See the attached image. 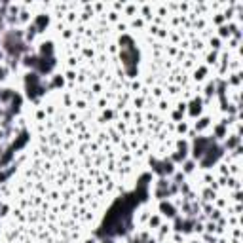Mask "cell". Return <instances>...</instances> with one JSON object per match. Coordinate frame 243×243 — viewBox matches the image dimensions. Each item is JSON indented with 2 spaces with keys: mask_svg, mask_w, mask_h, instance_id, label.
Segmentation results:
<instances>
[{
  "mask_svg": "<svg viewBox=\"0 0 243 243\" xmlns=\"http://www.w3.org/2000/svg\"><path fill=\"white\" fill-rule=\"evenodd\" d=\"M40 57H53V48H51V42L42 44V51H40Z\"/></svg>",
  "mask_w": 243,
  "mask_h": 243,
  "instance_id": "cell-3",
  "label": "cell"
},
{
  "mask_svg": "<svg viewBox=\"0 0 243 243\" xmlns=\"http://www.w3.org/2000/svg\"><path fill=\"white\" fill-rule=\"evenodd\" d=\"M0 156H2V146H0Z\"/></svg>",
  "mask_w": 243,
  "mask_h": 243,
  "instance_id": "cell-11",
  "label": "cell"
},
{
  "mask_svg": "<svg viewBox=\"0 0 243 243\" xmlns=\"http://www.w3.org/2000/svg\"><path fill=\"white\" fill-rule=\"evenodd\" d=\"M161 211H163L165 215H169V217H173V215H175V209H173L169 203H161Z\"/></svg>",
  "mask_w": 243,
  "mask_h": 243,
  "instance_id": "cell-4",
  "label": "cell"
},
{
  "mask_svg": "<svg viewBox=\"0 0 243 243\" xmlns=\"http://www.w3.org/2000/svg\"><path fill=\"white\" fill-rule=\"evenodd\" d=\"M150 224H152V226H158V224H160V218H156V217H154L152 220H150Z\"/></svg>",
  "mask_w": 243,
  "mask_h": 243,
  "instance_id": "cell-7",
  "label": "cell"
},
{
  "mask_svg": "<svg viewBox=\"0 0 243 243\" xmlns=\"http://www.w3.org/2000/svg\"><path fill=\"white\" fill-rule=\"evenodd\" d=\"M48 23H50V19H48V15H38L36 17V21H34V27H36V31H44L48 27Z\"/></svg>",
  "mask_w": 243,
  "mask_h": 243,
  "instance_id": "cell-2",
  "label": "cell"
},
{
  "mask_svg": "<svg viewBox=\"0 0 243 243\" xmlns=\"http://www.w3.org/2000/svg\"><path fill=\"white\" fill-rule=\"evenodd\" d=\"M103 243H112V239H104V241H103Z\"/></svg>",
  "mask_w": 243,
  "mask_h": 243,
  "instance_id": "cell-10",
  "label": "cell"
},
{
  "mask_svg": "<svg viewBox=\"0 0 243 243\" xmlns=\"http://www.w3.org/2000/svg\"><path fill=\"white\" fill-rule=\"evenodd\" d=\"M61 84H63V78H55L53 80V86H61Z\"/></svg>",
  "mask_w": 243,
  "mask_h": 243,
  "instance_id": "cell-8",
  "label": "cell"
},
{
  "mask_svg": "<svg viewBox=\"0 0 243 243\" xmlns=\"http://www.w3.org/2000/svg\"><path fill=\"white\" fill-rule=\"evenodd\" d=\"M190 112H192V114L200 112V101H194V103H192V108H190Z\"/></svg>",
  "mask_w": 243,
  "mask_h": 243,
  "instance_id": "cell-5",
  "label": "cell"
},
{
  "mask_svg": "<svg viewBox=\"0 0 243 243\" xmlns=\"http://www.w3.org/2000/svg\"><path fill=\"white\" fill-rule=\"evenodd\" d=\"M27 91H29V97H32V99H36L42 93V86H40V80L36 74H27Z\"/></svg>",
  "mask_w": 243,
  "mask_h": 243,
  "instance_id": "cell-1",
  "label": "cell"
},
{
  "mask_svg": "<svg viewBox=\"0 0 243 243\" xmlns=\"http://www.w3.org/2000/svg\"><path fill=\"white\" fill-rule=\"evenodd\" d=\"M4 78H6V68L0 67V80H4Z\"/></svg>",
  "mask_w": 243,
  "mask_h": 243,
  "instance_id": "cell-6",
  "label": "cell"
},
{
  "mask_svg": "<svg viewBox=\"0 0 243 243\" xmlns=\"http://www.w3.org/2000/svg\"><path fill=\"white\" fill-rule=\"evenodd\" d=\"M133 243H141V239H139V237H135V239H133Z\"/></svg>",
  "mask_w": 243,
  "mask_h": 243,
  "instance_id": "cell-9",
  "label": "cell"
}]
</instances>
